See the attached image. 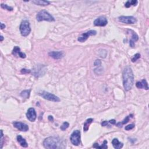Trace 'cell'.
<instances>
[{"mask_svg":"<svg viewBox=\"0 0 149 149\" xmlns=\"http://www.w3.org/2000/svg\"><path fill=\"white\" fill-rule=\"evenodd\" d=\"M135 128V125L134 124H130V125H128L127 126H126L125 127V130H131L132 129H134Z\"/></svg>","mask_w":149,"mask_h":149,"instance_id":"obj_29","label":"cell"},{"mask_svg":"<svg viewBox=\"0 0 149 149\" xmlns=\"http://www.w3.org/2000/svg\"><path fill=\"white\" fill-rule=\"evenodd\" d=\"M108 123H109L108 121H103V122L101 123V125L103 126V127H105V126H107Z\"/></svg>","mask_w":149,"mask_h":149,"instance_id":"obj_32","label":"cell"},{"mask_svg":"<svg viewBox=\"0 0 149 149\" xmlns=\"http://www.w3.org/2000/svg\"><path fill=\"white\" fill-rule=\"evenodd\" d=\"M137 4V1L136 0H132V1H128L126 3L125 6L126 8H129L130 6H136Z\"/></svg>","mask_w":149,"mask_h":149,"instance_id":"obj_23","label":"cell"},{"mask_svg":"<svg viewBox=\"0 0 149 149\" xmlns=\"http://www.w3.org/2000/svg\"><path fill=\"white\" fill-rule=\"evenodd\" d=\"M36 19L38 22H42L43 21V20H45V21L48 22L55 21L54 18L45 10H42L40 11L36 16Z\"/></svg>","mask_w":149,"mask_h":149,"instance_id":"obj_3","label":"cell"},{"mask_svg":"<svg viewBox=\"0 0 149 149\" xmlns=\"http://www.w3.org/2000/svg\"><path fill=\"white\" fill-rule=\"evenodd\" d=\"M30 90H26L22 91L21 93H20V96L23 98H29L30 97Z\"/></svg>","mask_w":149,"mask_h":149,"instance_id":"obj_24","label":"cell"},{"mask_svg":"<svg viewBox=\"0 0 149 149\" xmlns=\"http://www.w3.org/2000/svg\"><path fill=\"white\" fill-rule=\"evenodd\" d=\"M1 6L2 8L3 9H5V10H8L9 11H12L13 10V8L12 7H11V6H8V5H6V4H2L1 5Z\"/></svg>","mask_w":149,"mask_h":149,"instance_id":"obj_26","label":"cell"},{"mask_svg":"<svg viewBox=\"0 0 149 149\" xmlns=\"http://www.w3.org/2000/svg\"><path fill=\"white\" fill-rule=\"evenodd\" d=\"M27 118L30 121V122H34L37 117L35 109L33 108H30L28 109L26 113Z\"/></svg>","mask_w":149,"mask_h":149,"instance_id":"obj_11","label":"cell"},{"mask_svg":"<svg viewBox=\"0 0 149 149\" xmlns=\"http://www.w3.org/2000/svg\"><path fill=\"white\" fill-rule=\"evenodd\" d=\"M69 123L67 122H64L62 123V125L61 126V129L62 130H63V131H64V130H65L67 128L69 127Z\"/></svg>","mask_w":149,"mask_h":149,"instance_id":"obj_25","label":"cell"},{"mask_svg":"<svg viewBox=\"0 0 149 149\" xmlns=\"http://www.w3.org/2000/svg\"><path fill=\"white\" fill-rule=\"evenodd\" d=\"M19 29L22 36L26 37L28 36L31 32V28L28 20H23L20 25Z\"/></svg>","mask_w":149,"mask_h":149,"instance_id":"obj_5","label":"cell"},{"mask_svg":"<svg viewBox=\"0 0 149 149\" xmlns=\"http://www.w3.org/2000/svg\"><path fill=\"white\" fill-rule=\"evenodd\" d=\"M112 144H113V147L115 149H120L122 148L123 146V144L119 142L118 139L116 138H114L113 140H112Z\"/></svg>","mask_w":149,"mask_h":149,"instance_id":"obj_18","label":"cell"},{"mask_svg":"<svg viewBox=\"0 0 149 149\" xmlns=\"http://www.w3.org/2000/svg\"><path fill=\"white\" fill-rule=\"evenodd\" d=\"M20 72L22 74H27V73H30L31 72V70L27 69H22Z\"/></svg>","mask_w":149,"mask_h":149,"instance_id":"obj_30","label":"cell"},{"mask_svg":"<svg viewBox=\"0 0 149 149\" xmlns=\"http://www.w3.org/2000/svg\"><path fill=\"white\" fill-rule=\"evenodd\" d=\"M123 85L126 91L131 90L134 84V75L131 68L126 67L123 71Z\"/></svg>","mask_w":149,"mask_h":149,"instance_id":"obj_2","label":"cell"},{"mask_svg":"<svg viewBox=\"0 0 149 149\" xmlns=\"http://www.w3.org/2000/svg\"><path fill=\"white\" fill-rule=\"evenodd\" d=\"M44 148L48 149L64 148L66 147V144L58 137L50 136L45 139L43 142Z\"/></svg>","mask_w":149,"mask_h":149,"instance_id":"obj_1","label":"cell"},{"mask_svg":"<svg viewBox=\"0 0 149 149\" xmlns=\"http://www.w3.org/2000/svg\"><path fill=\"white\" fill-rule=\"evenodd\" d=\"M38 94V95L42 97L43 98L50 101L59 102L61 101L58 97H57V96L53 95V94L47 92L46 91H40Z\"/></svg>","mask_w":149,"mask_h":149,"instance_id":"obj_6","label":"cell"},{"mask_svg":"<svg viewBox=\"0 0 149 149\" xmlns=\"http://www.w3.org/2000/svg\"><path fill=\"white\" fill-rule=\"evenodd\" d=\"M1 148H3V137H4V135H3V130H1Z\"/></svg>","mask_w":149,"mask_h":149,"instance_id":"obj_31","label":"cell"},{"mask_svg":"<svg viewBox=\"0 0 149 149\" xmlns=\"http://www.w3.org/2000/svg\"><path fill=\"white\" fill-rule=\"evenodd\" d=\"M93 118H89L85 121V122L84 123V125H83L84 131H85V132L88 131V130H89V126H90L91 123L93 122Z\"/></svg>","mask_w":149,"mask_h":149,"instance_id":"obj_20","label":"cell"},{"mask_svg":"<svg viewBox=\"0 0 149 149\" xmlns=\"http://www.w3.org/2000/svg\"><path fill=\"white\" fill-rule=\"evenodd\" d=\"M71 143L74 146H79L81 143V132L78 130L73 131L70 135Z\"/></svg>","mask_w":149,"mask_h":149,"instance_id":"obj_7","label":"cell"},{"mask_svg":"<svg viewBox=\"0 0 149 149\" xmlns=\"http://www.w3.org/2000/svg\"><path fill=\"white\" fill-rule=\"evenodd\" d=\"M5 27L6 26H5V24H4V23H1V29L3 30L4 28H5Z\"/></svg>","mask_w":149,"mask_h":149,"instance_id":"obj_35","label":"cell"},{"mask_svg":"<svg viewBox=\"0 0 149 149\" xmlns=\"http://www.w3.org/2000/svg\"><path fill=\"white\" fill-rule=\"evenodd\" d=\"M140 58V54L139 53H137L135 54L134 56V57L132 58V61L133 62H136L137 59H139Z\"/></svg>","mask_w":149,"mask_h":149,"instance_id":"obj_27","label":"cell"},{"mask_svg":"<svg viewBox=\"0 0 149 149\" xmlns=\"http://www.w3.org/2000/svg\"><path fill=\"white\" fill-rule=\"evenodd\" d=\"M136 86L138 89H144L147 90L148 89V83L145 79H143L141 82H137Z\"/></svg>","mask_w":149,"mask_h":149,"instance_id":"obj_15","label":"cell"},{"mask_svg":"<svg viewBox=\"0 0 149 149\" xmlns=\"http://www.w3.org/2000/svg\"><path fill=\"white\" fill-rule=\"evenodd\" d=\"M49 55L55 59H59L64 57V52L62 51H51L49 52Z\"/></svg>","mask_w":149,"mask_h":149,"instance_id":"obj_14","label":"cell"},{"mask_svg":"<svg viewBox=\"0 0 149 149\" xmlns=\"http://www.w3.org/2000/svg\"><path fill=\"white\" fill-rule=\"evenodd\" d=\"M108 23L107 19L105 17H100L94 21V25L96 26H105Z\"/></svg>","mask_w":149,"mask_h":149,"instance_id":"obj_10","label":"cell"},{"mask_svg":"<svg viewBox=\"0 0 149 149\" xmlns=\"http://www.w3.org/2000/svg\"><path fill=\"white\" fill-rule=\"evenodd\" d=\"M132 116H133V115H129V116H127V117H126L124 120L122 121V122H118V123H116V126H117V127H120V128L122 127L123 125H125V124H126V123H127L128 122H129V120H130V118L132 117Z\"/></svg>","mask_w":149,"mask_h":149,"instance_id":"obj_21","label":"cell"},{"mask_svg":"<svg viewBox=\"0 0 149 149\" xmlns=\"http://www.w3.org/2000/svg\"><path fill=\"white\" fill-rule=\"evenodd\" d=\"M119 21L127 24H135L137 22L136 18L134 17H125L121 16L118 18Z\"/></svg>","mask_w":149,"mask_h":149,"instance_id":"obj_9","label":"cell"},{"mask_svg":"<svg viewBox=\"0 0 149 149\" xmlns=\"http://www.w3.org/2000/svg\"><path fill=\"white\" fill-rule=\"evenodd\" d=\"M17 138L18 142L20 144V146L26 148L28 147V144L27 143L26 140H25L24 138H23L22 136H20V135H18Z\"/></svg>","mask_w":149,"mask_h":149,"instance_id":"obj_17","label":"cell"},{"mask_svg":"<svg viewBox=\"0 0 149 149\" xmlns=\"http://www.w3.org/2000/svg\"><path fill=\"white\" fill-rule=\"evenodd\" d=\"M32 3L35 4L36 5H40V6L49 5L50 4V1H44V0H34V1H32Z\"/></svg>","mask_w":149,"mask_h":149,"instance_id":"obj_19","label":"cell"},{"mask_svg":"<svg viewBox=\"0 0 149 149\" xmlns=\"http://www.w3.org/2000/svg\"><path fill=\"white\" fill-rule=\"evenodd\" d=\"M49 120L50 121H51V122H53L54 118H53V117H52V116H51V115L49 116Z\"/></svg>","mask_w":149,"mask_h":149,"instance_id":"obj_34","label":"cell"},{"mask_svg":"<svg viewBox=\"0 0 149 149\" xmlns=\"http://www.w3.org/2000/svg\"><path fill=\"white\" fill-rule=\"evenodd\" d=\"M130 32H132V39L131 40H130V46L131 47H134L135 46V42H136V41L138 40L139 39V37L137 36V34L135 33L134 31L132 30H130Z\"/></svg>","mask_w":149,"mask_h":149,"instance_id":"obj_16","label":"cell"},{"mask_svg":"<svg viewBox=\"0 0 149 149\" xmlns=\"http://www.w3.org/2000/svg\"><path fill=\"white\" fill-rule=\"evenodd\" d=\"M108 122L110 123H111V124H113V125H114V124H115L116 123V121L115 120H109Z\"/></svg>","mask_w":149,"mask_h":149,"instance_id":"obj_33","label":"cell"},{"mask_svg":"<svg viewBox=\"0 0 149 149\" xmlns=\"http://www.w3.org/2000/svg\"><path fill=\"white\" fill-rule=\"evenodd\" d=\"M93 147L94 148H104V149H106L108 148V146H107V140H104V143H103L101 146H99L98 145V143H95L93 144Z\"/></svg>","mask_w":149,"mask_h":149,"instance_id":"obj_22","label":"cell"},{"mask_svg":"<svg viewBox=\"0 0 149 149\" xmlns=\"http://www.w3.org/2000/svg\"><path fill=\"white\" fill-rule=\"evenodd\" d=\"M94 65H95V66H98V67H100L101 65V61L100 59H97V60L95 61Z\"/></svg>","mask_w":149,"mask_h":149,"instance_id":"obj_28","label":"cell"},{"mask_svg":"<svg viewBox=\"0 0 149 149\" xmlns=\"http://www.w3.org/2000/svg\"><path fill=\"white\" fill-rule=\"evenodd\" d=\"M47 72V66L42 64H37L34 66L32 69V74L36 77H42Z\"/></svg>","mask_w":149,"mask_h":149,"instance_id":"obj_4","label":"cell"},{"mask_svg":"<svg viewBox=\"0 0 149 149\" xmlns=\"http://www.w3.org/2000/svg\"><path fill=\"white\" fill-rule=\"evenodd\" d=\"M12 54L14 56H19L22 58H25L26 57V54L23 53V52L20 51V48L18 46H15L13 48L12 51Z\"/></svg>","mask_w":149,"mask_h":149,"instance_id":"obj_13","label":"cell"},{"mask_svg":"<svg viewBox=\"0 0 149 149\" xmlns=\"http://www.w3.org/2000/svg\"><path fill=\"white\" fill-rule=\"evenodd\" d=\"M13 125L15 128H17L20 131L22 132H27L29 130L28 125L25 124V123L21 122H15L13 123Z\"/></svg>","mask_w":149,"mask_h":149,"instance_id":"obj_12","label":"cell"},{"mask_svg":"<svg viewBox=\"0 0 149 149\" xmlns=\"http://www.w3.org/2000/svg\"><path fill=\"white\" fill-rule=\"evenodd\" d=\"M0 38H1V40H0V41H1V42H2L4 40V37L3 36H1V37Z\"/></svg>","mask_w":149,"mask_h":149,"instance_id":"obj_36","label":"cell"},{"mask_svg":"<svg viewBox=\"0 0 149 149\" xmlns=\"http://www.w3.org/2000/svg\"><path fill=\"white\" fill-rule=\"evenodd\" d=\"M96 34H97V32L96 30H91L87 32L86 33L82 34V35L79 37L78 38H77V40H78L79 42L83 43L86 42L90 36H95Z\"/></svg>","mask_w":149,"mask_h":149,"instance_id":"obj_8","label":"cell"}]
</instances>
